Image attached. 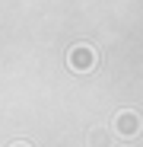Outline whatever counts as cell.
Segmentation results:
<instances>
[{
    "mask_svg": "<svg viewBox=\"0 0 143 147\" xmlns=\"http://www.w3.org/2000/svg\"><path fill=\"white\" fill-rule=\"evenodd\" d=\"M16 147H26V144H16Z\"/></svg>",
    "mask_w": 143,
    "mask_h": 147,
    "instance_id": "3957f363",
    "label": "cell"
},
{
    "mask_svg": "<svg viewBox=\"0 0 143 147\" xmlns=\"http://www.w3.org/2000/svg\"><path fill=\"white\" fill-rule=\"evenodd\" d=\"M118 131H121L124 138H134L140 131V118L134 112H121V115H118Z\"/></svg>",
    "mask_w": 143,
    "mask_h": 147,
    "instance_id": "7a4b0ae2",
    "label": "cell"
},
{
    "mask_svg": "<svg viewBox=\"0 0 143 147\" xmlns=\"http://www.w3.org/2000/svg\"><path fill=\"white\" fill-rule=\"evenodd\" d=\"M70 67H73V70H80V74H86V70H92L95 67V51H92V48L89 45H76L73 48V51H70Z\"/></svg>",
    "mask_w": 143,
    "mask_h": 147,
    "instance_id": "6da1fadb",
    "label": "cell"
}]
</instances>
